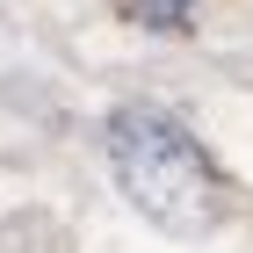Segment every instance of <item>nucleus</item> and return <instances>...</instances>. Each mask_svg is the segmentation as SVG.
Here are the masks:
<instances>
[{
  "mask_svg": "<svg viewBox=\"0 0 253 253\" xmlns=\"http://www.w3.org/2000/svg\"><path fill=\"white\" fill-rule=\"evenodd\" d=\"M109 174L116 188L130 195L137 217H152L159 232L174 239H203L217 232V217H224V174H217V159L203 152V137L174 116V109H152V101H123L109 109Z\"/></svg>",
  "mask_w": 253,
  "mask_h": 253,
  "instance_id": "nucleus-1",
  "label": "nucleus"
},
{
  "mask_svg": "<svg viewBox=\"0 0 253 253\" xmlns=\"http://www.w3.org/2000/svg\"><path fill=\"white\" fill-rule=\"evenodd\" d=\"M130 15L145 29H188L195 22V0H130Z\"/></svg>",
  "mask_w": 253,
  "mask_h": 253,
  "instance_id": "nucleus-2",
  "label": "nucleus"
}]
</instances>
